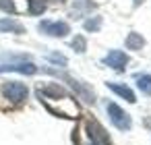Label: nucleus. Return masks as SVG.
I'll return each mask as SVG.
<instances>
[{
    "label": "nucleus",
    "mask_w": 151,
    "mask_h": 145,
    "mask_svg": "<svg viewBox=\"0 0 151 145\" xmlns=\"http://www.w3.org/2000/svg\"><path fill=\"white\" fill-rule=\"evenodd\" d=\"M0 11H4V13H15V11H17L15 0H0Z\"/></svg>",
    "instance_id": "15"
},
{
    "label": "nucleus",
    "mask_w": 151,
    "mask_h": 145,
    "mask_svg": "<svg viewBox=\"0 0 151 145\" xmlns=\"http://www.w3.org/2000/svg\"><path fill=\"white\" fill-rule=\"evenodd\" d=\"M40 31L46 35H52V38H64L70 33V27L66 21H42Z\"/></svg>",
    "instance_id": "2"
},
{
    "label": "nucleus",
    "mask_w": 151,
    "mask_h": 145,
    "mask_svg": "<svg viewBox=\"0 0 151 145\" xmlns=\"http://www.w3.org/2000/svg\"><path fill=\"white\" fill-rule=\"evenodd\" d=\"M83 27H85V31H99V27H101V17H91V19H87L85 23H83Z\"/></svg>",
    "instance_id": "12"
},
{
    "label": "nucleus",
    "mask_w": 151,
    "mask_h": 145,
    "mask_svg": "<svg viewBox=\"0 0 151 145\" xmlns=\"http://www.w3.org/2000/svg\"><path fill=\"white\" fill-rule=\"evenodd\" d=\"M108 87H110L114 93H118L120 97H124L126 102H130V104H134V102H137V97H134V91H132L130 87H126V85H120V83H108Z\"/></svg>",
    "instance_id": "7"
},
{
    "label": "nucleus",
    "mask_w": 151,
    "mask_h": 145,
    "mask_svg": "<svg viewBox=\"0 0 151 145\" xmlns=\"http://www.w3.org/2000/svg\"><path fill=\"white\" fill-rule=\"evenodd\" d=\"M0 73H23V75H35L37 66L31 62H19V64H2Z\"/></svg>",
    "instance_id": "6"
},
{
    "label": "nucleus",
    "mask_w": 151,
    "mask_h": 145,
    "mask_svg": "<svg viewBox=\"0 0 151 145\" xmlns=\"http://www.w3.org/2000/svg\"><path fill=\"white\" fill-rule=\"evenodd\" d=\"M2 93H4L11 102L19 104V102H23V100L27 97V85H23V83H19V81H9V83L2 87Z\"/></svg>",
    "instance_id": "4"
},
{
    "label": "nucleus",
    "mask_w": 151,
    "mask_h": 145,
    "mask_svg": "<svg viewBox=\"0 0 151 145\" xmlns=\"http://www.w3.org/2000/svg\"><path fill=\"white\" fill-rule=\"evenodd\" d=\"M87 137L91 139L93 145H108L110 143V137L106 133V128L97 122V120H87Z\"/></svg>",
    "instance_id": "3"
},
{
    "label": "nucleus",
    "mask_w": 151,
    "mask_h": 145,
    "mask_svg": "<svg viewBox=\"0 0 151 145\" xmlns=\"http://www.w3.org/2000/svg\"><path fill=\"white\" fill-rule=\"evenodd\" d=\"M70 48H73L75 52H85V48H87V42H85V38H83V35H77V38L70 42Z\"/></svg>",
    "instance_id": "13"
},
{
    "label": "nucleus",
    "mask_w": 151,
    "mask_h": 145,
    "mask_svg": "<svg viewBox=\"0 0 151 145\" xmlns=\"http://www.w3.org/2000/svg\"><path fill=\"white\" fill-rule=\"evenodd\" d=\"M0 31H11V33H23L25 31V27L19 23V21H15V19H0Z\"/></svg>",
    "instance_id": "8"
},
{
    "label": "nucleus",
    "mask_w": 151,
    "mask_h": 145,
    "mask_svg": "<svg viewBox=\"0 0 151 145\" xmlns=\"http://www.w3.org/2000/svg\"><path fill=\"white\" fill-rule=\"evenodd\" d=\"M91 9H95V4H93V2H85V4H83V2H77L73 13H75L77 17H81V13H83V11H91Z\"/></svg>",
    "instance_id": "14"
},
{
    "label": "nucleus",
    "mask_w": 151,
    "mask_h": 145,
    "mask_svg": "<svg viewBox=\"0 0 151 145\" xmlns=\"http://www.w3.org/2000/svg\"><path fill=\"white\" fill-rule=\"evenodd\" d=\"M106 110H108V116H110V120H112V124L116 126V128H120V131H128L130 128V116L118 106V104H114V102H110L108 106H106Z\"/></svg>",
    "instance_id": "1"
},
{
    "label": "nucleus",
    "mask_w": 151,
    "mask_h": 145,
    "mask_svg": "<svg viewBox=\"0 0 151 145\" xmlns=\"http://www.w3.org/2000/svg\"><path fill=\"white\" fill-rule=\"evenodd\" d=\"M137 87L145 95H151V75H137Z\"/></svg>",
    "instance_id": "10"
},
{
    "label": "nucleus",
    "mask_w": 151,
    "mask_h": 145,
    "mask_svg": "<svg viewBox=\"0 0 151 145\" xmlns=\"http://www.w3.org/2000/svg\"><path fill=\"white\" fill-rule=\"evenodd\" d=\"M48 58H50V60H52V62H58V64H60V66H64V64H66V58H64V56H62V54H50V56H48Z\"/></svg>",
    "instance_id": "16"
},
{
    "label": "nucleus",
    "mask_w": 151,
    "mask_h": 145,
    "mask_svg": "<svg viewBox=\"0 0 151 145\" xmlns=\"http://www.w3.org/2000/svg\"><path fill=\"white\" fill-rule=\"evenodd\" d=\"M48 6V0H29V13L31 15H42Z\"/></svg>",
    "instance_id": "11"
},
{
    "label": "nucleus",
    "mask_w": 151,
    "mask_h": 145,
    "mask_svg": "<svg viewBox=\"0 0 151 145\" xmlns=\"http://www.w3.org/2000/svg\"><path fill=\"white\" fill-rule=\"evenodd\" d=\"M104 64H108L110 69H114V71H124V66L128 64V56L124 54V52H120V50H112V52H108V56L104 58Z\"/></svg>",
    "instance_id": "5"
},
{
    "label": "nucleus",
    "mask_w": 151,
    "mask_h": 145,
    "mask_svg": "<svg viewBox=\"0 0 151 145\" xmlns=\"http://www.w3.org/2000/svg\"><path fill=\"white\" fill-rule=\"evenodd\" d=\"M143 46H145V40H143L141 33H128V38H126V48L128 50H141Z\"/></svg>",
    "instance_id": "9"
}]
</instances>
